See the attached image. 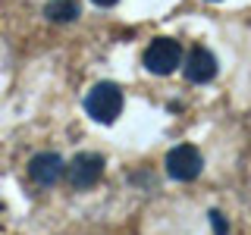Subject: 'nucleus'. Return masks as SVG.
I'll return each instance as SVG.
<instances>
[{"instance_id": "1", "label": "nucleus", "mask_w": 251, "mask_h": 235, "mask_svg": "<svg viewBox=\"0 0 251 235\" xmlns=\"http://www.w3.org/2000/svg\"><path fill=\"white\" fill-rule=\"evenodd\" d=\"M85 113L98 122H113L123 113V88L113 82H98L85 94Z\"/></svg>"}, {"instance_id": "2", "label": "nucleus", "mask_w": 251, "mask_h": 235, "mask_svg": "<svg viewBox=\"0 0 251 235\" xmlns=\"http://www.w3.org/2000/svg\"><path fill=\"white\" fill-rule=\"evenodd\" d=\"M182 63V47L173 38H154L145 50V66L154 75H170L173 69Z\"/></svg>"}, {"instance_id": "3", "label": "nucleus", "mask_w": 251, "mask_h": 235, "mask_svg": "<svg viewBox=\"0 0 251 235\" xmlns=\"http://www.w3.org/2000/svg\"><path fill=\"white\" fill-rule=\"evenodd\" d=\"M201 166H204L201 151L192 147V144H179V147H173V151L167 154V172L173 179H179V182H192V179H198Z\"/></svg>"}, {"instance_id": "4", "label": "nucleus", "mask_w": 251, "mask_h": 235, "mask_svg": "<svg viewBox=\"0 0 251 235\" xmlns=\"http://www.w3.org/2000/svg\"><path fill=\"white\" fill-rule=\"evenodd\" d=\"M100 176H104V157L100 154L85 151V154H75L73 160L66 163V179L75 188H91Z\"/></svg>"}, {"instance_id": "5", "label": "nucleus", "mask_w": 251, "mask_h": 235, "mask_svg": "<svg viewBox=\"0 0 251 235\" xmlns=\"http://www.w3.org/2000/svg\"><path fill=\"white\" fill-rule=\"evenodd\" d=\"M217 57L207 50V47H192L188 50V57H185V78L188 82H195V85H204V82H210V78L217 75Z\"/></svg>"}, {"instance_id": "6", "label": "nucleus", "mask_w": 251, "mask_h": 235, "mask_svg": "<svg viewBox=\"0 0 251 235\" xmlns=\"http://www.w3.org/2000/svg\"><path fill=\"white\" fill-rule=\"evenodd\" d=\"M63 172H66V163H63L60 154H38V157H31V163H28V176L35 179L38 185L60 182Z\"/></svg>"}, {"instance_id": "7", "label": "nucleus", "mask_w": 251, "mask_h": 235, "mask_svg": "<svg viewBox=\"0 0 251 235\" xmlns=\"http://www.w3.org/2000/svg\"><path fill=\"white\" fill-rule=\"evenodd\" d=\"M44 13H47L50 22H73L78 16V3L75 0H50Z\"/></svg>"}, {"instance_id": "8", "label": "nucleus", "mask_w": 251, "mask_h": 235, "mask_svg": "<svg viewBox=\"0 0 251 235\" xmlns=\"http://www.w3.org/2000/svg\"><path fill=\"white\" fill-rule=\"evenodd\" d=\"M210 226H214L217 235H226V219H223V213H217V210H214V213H210Z\"/></svg>"}, {"instance_id": "9", "label": "nucleus", "mask_w": 251, "mask_h": 235, "mask_svg": "<svg viewBox=\"0 0 251 235\" xmlns=\"http://www.w3.org/2000/svg\"><path fill=\"white\" fill-rule=\"evenodd\" d=\"M91 3H98V6H113L116 0H91Z\"/></svg>"}]
</instances>
